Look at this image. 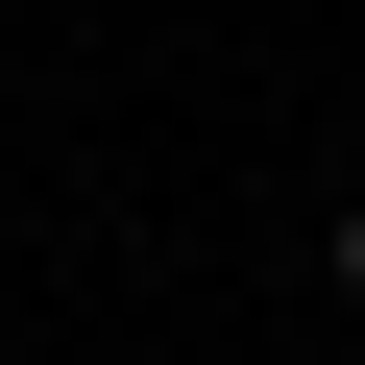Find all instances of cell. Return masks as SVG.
<instances>
[{
  "mask_svg": "<svg viewBox=\"0 0 365 365\" xmlns=\"http://www.w3.org/2000/svg\"><path fill=\"white\" fill-rule=\"evenodd\" d=\"M341 292H365V220H341Z\"/></svg>",
  "mask_w": 365,
  "mask_h": 365,
  "instance_id": "cell-1",
  "label": "cell"
}]
</instances>
